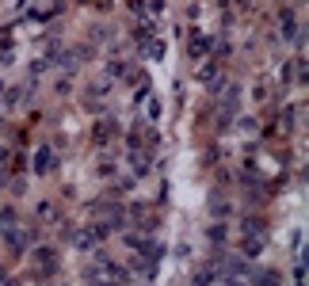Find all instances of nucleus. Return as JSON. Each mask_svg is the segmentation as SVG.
Here are the masks:
<instances>
[{"instance_id":"f257e3e1","label":"nucleus","mask_w":309,"mask_h":286,"mask_svg":"<svg viewBox=\"0 0 309 286\" xmlns=\"http://www.w3.org/2000/svg\"><path fill=\"white\" fill-rule=\"evenodd\" d=\"M275 283H279V279H275V271H264V275H260V283H256V286H275Z\"/></svg>"}]
</instances>
